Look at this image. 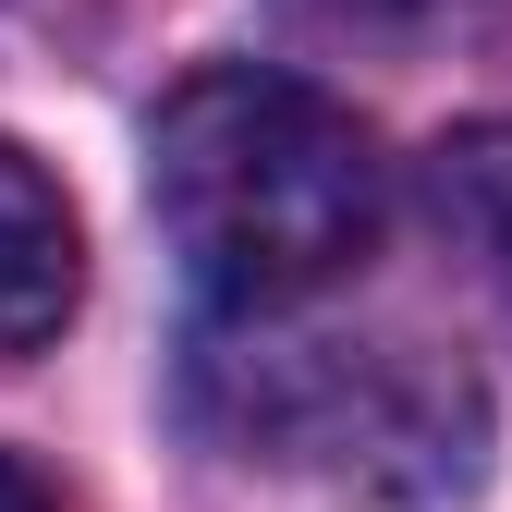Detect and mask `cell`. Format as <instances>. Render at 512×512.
I'll return each mask as SVG.
<instances>
[{"mask_svg":"<svg viewBox=\"0 0 512 512\" xmlns=\"http://www.w3.org/2000/svg\"><path fill=\"white\" fill-rule=\"evenodd\" d=\"M427 208H439V232H452L464 256H488V269L512 281V135L488 122V135H452L427 159Z\"/></svg>","mask_w":512,"mask_h":512,"instance_id":"obj_3","label":"cell"},{"mask_svg":"<svg viewBox=\"0 0 512 512\" xmlns=\"http://www.w3.org/2000/svg\"><path fill=\"white\" fill-rule=\"evenodd\" d=\"M86 293V232H74V196L0 135V354H37Z\"/></svg>","mask_w":512,"mask_h":512,"instance_id":"obj_2","label":"cell"},{"mask_svg":"<svg viewBox=\"0 0 512 512\" xmlns=\"http://www.w3.org/2000/svg\"><path fill=\"white\" fill-rule=\"evenodd\" d=\"M317 25H427L439 0H305Z\"/></svg>","mask_w":512,"mask_h":512,"instance_id":"obj_4","label":"cell"},{"mask_svg":"<svg viewBox=\"0 0 512 512\" xmlns=\"http://www.w3.org/2000/svg\"><path fill=\"white\" fill-rule=\"evenodd\" d=\"M147 208L208 305L281 317L378 244V147L305 74L208 61L147 122Z\"/></svg>","mask_w":512,"mask_h":512,"instance_id":"obj_1","label":"cell"},{"mask_svg":"<svg viewBox=\"0 0 512 512\" xmlns=\"http://www.w3.org/2000/svg\"><path fill=\"white\" fill-rule=\"evenodd\" d=\"M0 512H61V500H49V476H37L25 452H0Z\"/></svg>","mask_w":512,"mask_h":512,"instance_id":"obj_5","label":"cell"}]
</instances>
